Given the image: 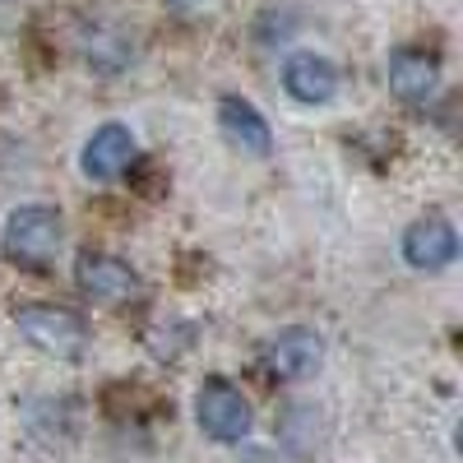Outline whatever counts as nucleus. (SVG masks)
<instances>
[{
  "label": "nucleus",
  "mask_w": 463,
  "mask_h": 463,
  "mask_svg": "<svg viewBox=\"0 0 463 463\" xmlns=\"http://www.w3.org/2000/svg\"><path fill=\"white\" fill-rule=\"evenodd\" d=\"M14 325L19 334L47 357H61V362H74L89 347V325L65 311V306H43V301H28L14 311Z\"/></svg>",
  "instance_id": "nucleus-1"
},
{
  "label": "nucleus",
  "mask_w": 463,
  "mask_h": 463,
  "mask_svg": "<svg viewBox=\"0 0 463 463\" xmlns=\"http://www.w3.org/2000/svg\"><path fill=\"white\" fill-rule=\"evenodd\" d=\"M61 213L52 204H24L5 222V260L24 269H47L61 250Z\"/></svg>",
  "instance_id": "nucleus-2"
},
{
  "label": "nucleus",
  "mask_w": 463,
  "mask_h": 463,
  "mask_svg": "<svg viewBox=\"0 0 463 463\" xmlns=\"http://www.w3.org/2000/svg\"><path fill=\"white\" fill-rule=\"evenodd\" d=\"M195 421H200V431H204L209 440L237 445V440L250 436L255 412H250V403H246V394L237 390V384L213 375V380L200 384V394H195Z\"/></svg>",
  "instance_id": "nucleus-3"
},
{
  "label": "nucleus",
  "mask_w": 463,
  "mask_h": 463,
  "mask_svg": "<svg viewBox=\"0 0 463 463\" xmlns=\"http://www.w3.org/2000/svg\"><path fill=\"white\" fill-rule=\"evenodd\" d=\"M74 279H80V292L102 301V306H121L130 297H139V274L126 264V260H116V255H80V264H74Z\"/></svg>",
  "instance_id": "nucleus-4"
},
{
  "label": "nucleus",
  "mask_w": 463,
  "mask_h": 463,
  "mask_svg": "<svg viewBox=\"0 0 463 463\" xmlns=\"http://www.w3.org/2000/svg\"><path fill=\"white\" fill-rule=\"evenodd\" d=\"M320 362H325V343L311 329H283L264 347V371L274 380H306L320 371Z\"/></svg>",
  "instance_id": "nucleus-5"
},
{
  "label": "nucleus",
  "mask_w": 463,
  "mask_h": 463,
  "mask_svg": "<svg viewBox=\"0 0 463 463\" xmlns=\"http://www.w3.org/2000/svg\"><path fill=\"white\" fill-rule=\"evenodd\" d=\"M458 255V232L445 222V218H417L408 232H403V260L412 269H421V274H440V269H449Z\"/></svg>",
  "instance_id": "nucleus-6"
},
{
  "label": "nucleus",
  "mask_w": 463,
  "mask_h": 463,
  "mask_svg": "<svg viewBox=\"0 0 463 463\" xmlns=\"http://www.w3.org/2000/svg\"><path fill=\"white\" fill-rule=\"evenodd\" d=\"M384 74H390L394 98H399V102H412V107L431 102L436 89H440V61H436L431 52H417V47L394 52V56H390V70H384Z\"/></svg>",
  "instance_id": "nucleus-7"
},
{
  "label": "nucleus",
  "mask_w": 463,
  "mask_h": 463,
  "mask_svg": "<svg viewBox=\"0 0 463 463\" xmlns=\"http://www.w3.org/2000/svg\"><path fill=\"white\" fill-rule=\"evenodd\" d=\"M135 163V130L121 121H107L93 130V139L84 144V176L89 181H116Z\"/></svg>",
  "instance_id": "nucleus-8"
},
{
  "label": "nucleus",
  "mask_w": 463,
  "mask_h": 463,
  "mask_svg": "<svg viewBox=\"0 0 463 463\" xmlns=\"http://www.w3.org/2000/svg\"><path fill=\"white\" fill-rule=\"evenodd\" d=\"M283 89L306 107H320L338 93V70H334V61H325L316 52H292L283 61Z\"/></svg>",
  "instance_id": "nucleus-9"
},
{
  "label": "nucleus",
  "mask_w": 463,
  "mask_h": 463,
  "mask_svg": "<svg viewBox=\"0 0 463 463\" xmlns=\"http://www.w3.org/2000/svg\"><path fill=\"white\" fill-rule=\"evenodd\" d=\"M218 126L222 135L237 144L241 153H255V158H264L269 148H274V135H269V121L246 102V98H222L218 102Z\"/></svg>",
  "instance_id": "nucleus-10"
},
{
  "label": "nucleus",
  "mask_w": 463,
  "mask_h": 463,
  "mask_svg": "<svg viewBox=\"0 0 463 463\" xmlns=\"http://www.w3.org/2000/svg\"><path fill=\"white\" fill-rule=\"evenodd\" d=\"M84 61L98 70V74H121L130 61H135V47H130V37L121 28H84Z\"/></svg>",
  "instance_id": "nucleus-11"
},
{
  "label": "nucleus",
  "mask_w": 463,
  "mask_h": 463,
  "mask_svg": "<svg viewBox=\"0 0 463 463\" xmlns=\"http://www.w3.org/2000/svg\"><path fill=\"white\" fill-rule=\"evenodd\" d=\"M209 5H218V0H167V10H176V14H200Z\"/></svg>",
  "instance_id": "nucleus-12"
}]
</instances>
